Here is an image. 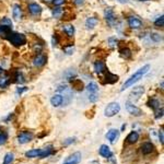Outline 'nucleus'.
Listing matches in <instances>:
<instances>
[{
    "mask_svg": "<svg viewBox=\"0 0 164 164\" xmlns=\"http://www.w3.org/2000/svg\"><path fill=\"white\" fill-rule=\"evenodd\" d=\"M149 70H150V65L143 66L142 68H140L139 70H137V71L135 72V73L132 74L131 77H129V79H127V80H126L125 83L122 84L120 91L122 92V91H125L126 89L130 88V86H132L134 84H136L138 81H140V79H142V77L144 76V74L148 73Z\"/></svg>",
    "mask_w": 164,
    "mask_h": 164,
    "instance_id": "nucleus-1",
    "label": "nucleus"
},
{
    "mask_svg": "<svg viewBox=\"0 0 164 164\" xmlns=\"http://www.w3.org/2000/svg\"><path fill=\"white\" fill-rule=\"evenodd\" d=\"M7 39L14 46H22V45H24L26 43L25 35L21 34V33L10 32L7 35Z\"/></svg>",
    "mask_w": 164,
    "mask_h": 164,
    "instance_id": "nucleus-2",
    "label": "nucleus"
},
{
    "mask_svg": "<svg viewBox=\"0 0 164 164\" xmlns=\"http://www.w3.org/2000/svg\"><path fill=\"white\" fill-rule=\"evenodd\" d=\"M120 112V105L119 103L117 102H112L105 107V111H104V115L106 117H113V116L117 115L118 113Z\"/></svg>",
    "mask_w": 164,
    "mask_h": 164,
    "instance_id": "nucleus-3",
    "label": "nucleus"
},
{
    "mask_svg": "<svg viewBox=\"0 0 164 164\" xmlns=\"http://www.w3.org/2000/svg\"><path fill=\"white\" fill-rule=\"evenodd\" d=\"M143 93H144V88L143 86H135L129 93V101L131 103H135L138 100H140V97L142 96Z\"/></svg>",
    "mask_w": 164,
    "mask_h": 164,
    "instance_id": "nucleus-4",
    "label": "nucleus"
},
{
    "mask_svg": "<svg viewBox=\"0 0 164 164\" xmlns=\"http://www.w3.org/2000/svg\"><path fill=\"white\" fill-rule=\"evenodd\" d=\"M126 109H127V112L130 114V115L136 116V117H139V116L143 115L142 109H139V107H137L136 105H135L134 103H131L130 101L126 102Z\"/></svg>",
    "mask_w": 164,
    "mask_h": 164,
    "instance_id": "nucleus-5",
    "label": "nucleus"
},
{
    "mask_svg": "<svg viewBox=\"0 0 164 164\" xmlns=\"http://www.w3.org/2000/svg\"><path fill=\"white\" fill-rule=\"evenodd\" d=\"M33 134L29 131H22L18 135V142L20 144H25V143H29L31 140L33 139Z\"/></svg>",
    "mask_w": 164,
    "mask_h": 164,
    "instance_id": "nucleus-6",
    "label": "nucleus"
},
{
    "mask_svg": "<svg viewBox=\"0 0 164 164\" xmlns=\"http://www.w3.org/2000/svg\"><path fill=\"white\" fill-rule=\"evenodd\" d=\"M81 160H82L81 152H74L71 155H69L63 164H79L81 162Z\"/></svg>",
    "mask_w": 164,
    "mask_h": 164,
    "instance_id": "nucleus-7",
    "label": "nucleus"
},
{
    "mask_svg": "<svg viewBox=\"0 0 164 164\" xmlns=\"http://www.w3.org/2000/svg\"><path fill=\"white\" fill-rule=\"evenodd\" d=\"M99 154L104 159H112L113 157V152H112L111 148L107 144H102L99 149Z\"/></svg>",
    "mask_w": 164,
    "mask_h": 164,
    "instance_id": "nucleus-8",
    "label": "nucleus"
},
{
    "mask_svg": "<svg viewBox=\"0 0 164 164\" xmlns=\"http://www.w3.org/2000/svg\"><path fill=\"white\" fill-rule=\"evenodd\" d=\"M140 150L143 155H149L155 150V147L152 142H149L148 141V142H144L142 146L140 147Z\"/></svg>",
    "mask_w": 164,
    "mask_h": 164,
    "instance_id": "nucleus-9",
    "label": "nucleus"
},
{
    "mask_svg": "<svg viewBox=\"0 0 164 164\" xmlns=\"http://www.w3.org/2000/svg\"><path fill=\"white\" fill-rule=\"evenodd\" d=\"M119 135H120V131L118 129H111L107 131V134L105 135V137H106L107 140H109V142L111 143H115L116 141L118 140V138H119Z\"/></svg>",
    "mask_w": 164,
    "mask_h": 164,
    "instance_id": "nucleus-10",
    "label": "nucleus"
},
{
    "mask_svg": "<svg viewBox=\"0 0 164 164\" xmlns=\"http://www.w3.org/2000/svg\"><path fill=\"white\" fill-rule=\"evenodd\" d=\"M55 154V149L53 146H47L45 148L41 149V154H39V159H44V157H48L51 155Z\"/></svg>",
    "mask_w": 164,
    "mask_h": 164,
    "instance_id": "nucleus-11",
    "label": "nucleus"
},
{
    "mask_svg": "<svg viewBox=\"0 0 164 164\" xmlns=\"http://www.w3.org/2000/svg\"><path fill=\"white\" fill-rule=\"evenodd\" d=\"M128 25L131 29H134V30H138V29H140L142 26V22L136 16H129L128 18Z\"/></svg>",
    "mask_w": 164,
    "mask_h": 164,
    "instance_id": "nucleus-12",
    "label": "nucleus"
},
{
    "mask_svg": "<svg viewBox=\"0 0 164 164\" xmlns=\"http://www.w3.org/2000/svg\"><path fill=\"white\" fill-rule=\"evenodd\" d=\"M46 61H47L46 56L37 55L36 57L34 58V60H33V65H34L35 67H43V66L46 64Z\"/></svg>",
    "mask_w": 164,
    "mask_h": 164,
    "instance_id": "nucleus-13",
    "label": "nucleus"
},
{
    "mask_svg": "<svg viewBox=\"0 0 164 164\" xmlns=\"http://www.w3.org/2000/svg\"><path fill=\"white\" fill-rule=\"evenodd\" d=\"M63 102H64V96L61 94H55L51 99V103L54 107H59L60 105L63 104Z\"/></svg>",
    "mask_w": 164,
    "mask_h": 164,
    "instance_id": "nucleus-14",
    "label": "nucleus"
},
{
    "mask_svg": "<svg viewBox=\"0 0 164 164\" xmlns=\"http://www.w3.org/2000/svg\"><path fill=\"white\" fill-rule=\"evenodd\" d=\"M139 140V134L137 131H131L127 137H126V142L129 143V144H134L137 141Z\"/></svg>",
    "mask_w": 164,
    "mask_h": 164,
    "instance_id": "nucleus-15",
    "label": "nucleus"
},
{
    "mask_svg": "<svg viewBox=\"0 0 164 164\" xmlns=\"http://www.w3.org/2000/svg\"><path fill=\"white\" fill-rule=\"evenodd\" d=\"M12 14H13L14 20L19 21L22 19V9L20 5H14L13 6V10H12Z\"/></svg>",
    "mask_w": 164,
    "mask_h": 164,
    "instance_id": "nucleus-16",
    "label": "nucleus"
},
{
    "mask_svg": "<svg viewBox=\"0 0 164 164\" xmlns=\"http://www.w3.org/2000/svg\"><path fill=\"white\" fill-rule=\"evenodd\" d=\"M29 11L33 16H37V14H39L42 12V7L39 5H37V3H30L29 5Z\"/></svg>",
    "mask_w": 164,
    "mask_h": 164,
    "instance_id": "nucleus-17",
    "label": "nucleus"
},
{
    "mask_svg": "<svg viewBox=\"0 0 164 164\" xmlns=\"http://www.w3.org/2000/svg\"><path fill=\"white\" fill-rule=\"evenodd\" d=\"M97 23H99V20H97V18H95V16H90V18L86 19V26L88 29H90V30H92V29H94L95 26L97 25Z\"/></svg>",
    "mask_w": 164,
    "mask_h": 164,
    "instance_id": "nucleus-18",
    "label": "nucleus"
},
{
    "mask_svg": "<svg viewBox=\"0 0 164 164\" xmlns=\"http://www.w3.org/2000/svg\"><path fill=\"white\" fill-rule=\"evenodd\" d=\"M94 70L97 74H101L106 71V66H105V64L103 61H96L94 64Z\"/></svg>",
    "mask_w": 164,
    "mask_h": 164,
    "instance_id": "nucleus-19",
    "label": "nucleus"
},
{
    "mask_svg": "<svg viewBox=\"0 0 164 164\" xmlns=\"http://www.w3.org/2000/svg\"><path fill=\"white\" fill-rule=\"evenodd\" d=\"M41 154V149H31V150L26 151L25 157L29 159H35V157H38Z\"/></svg>",
    "mask_w": 164,
    "mask_h": 164,
    "instance_id": "nucleus-20",
    "label": "nucleus"
},
{
    "mask_svg": "<svg viewBox=\"0 0 164 164\" xmlns=\"http://www.w3.org/2000/svg\"><path fill=\"white\" fill-rule=\"evenodd\" d=\"M104 16H105V20L109 23H113L115 21V13L112 9H106L104 12Z\"/></svg>",
    "mask_w": 164,
    "mask_h": 164,
    "instance_id": "nucleus-21",
    "label": "nucleus"
},
{
    "mask_svg": "<svg viewBox=\"0 0 164 164\" xmlns=\"http://www.w3.org/2000/svg\"><path fill=\"white\" fill-rule=\"evenodd\" d=\"M63 31L66 33V35L69 37H72L74 34V26L71 25V24H66V25L63 26Z\"/></svg>",
    "mask_w": 164,
    "mask_h": 164,
    "instance_id": "nucleus-22",
    "label": "nucleus"
},
{
    "mask_svg": "<svg viewBox=\"0 0 164 164\" xmlns=\"http://www.w3.org/2000/svg\"><path fill=\"white\" fill-rule=\"evenodd\" d=\"M147 105L149 107H151L153 111H157V109H160V101L157 99H150L148 103H147Z\"/></svg>",
    "mask_w": 164,
    "mask_h": 164,
    "instance_id": "nucleus-23",
    "label": "nucleus"
},
{
    "mask_svg": "<svg viewBox=\"0 0 164 164\" xmlns=\"http://www.w3.org/2000/svg\"><path fill=\"white\" fill-rule=\"evenodd\" d=\"M10 84V78L8 76H3L0 78V89H6Z\"/></svg>",
    "mask_w": 164,
    "mask_h": 164,
    "instance_id": "nucleus-24",
    "label": "nucleus"
},
{
    "mask_svg": "<svg viewBox=\"0 0 164 164\" xmlns=\"http://www.w3.org/2000/svg\"><path fill=\"white\" fill-rule=\"evenodd\" d=\"M116 81H118V76H116V74H113L111 73V72L107 71L106 73V82L107 83H115Z\"/></svg>",
    "mask_w": 164,
    "mask_h": 164,
    "instance_id": "nucleus-25",
    "label": "nucleus"
},
{
    "mask_svg": "<svg viewBox=\"0 0 164 164\" xmlns=\"http://www.w3.org/2000/svg\"><path fill=\"white\" fill-rule=\"evenodd\" d=\"M14 161V154L12 152H8L3 157V163L2 164H12Z\"/></svg>",
    "mask_w": 164,
    "mask_h": 164,
    "instance_id": "nucleus-26",
    "label": "nucleus"
},
{
    "mask_svg": "<svg viewBox=\"0 0 164 164\" xmlns=\"http://www.w3.org/2000/svg\"><path fill=\"white\" fill-rule=\"evenodd\" d=\"M86 90L89 93H96L99 91V86L95 82H90V83L86 86Z\"/></svg>",
    "mask_w": 164,
    "mask_h": 164,
    "instance_id": "nucleus-27",
    "label": "nucleus"
},
{
    "mask_svg": "<svg viewBox=\"0 0 164 164\" xmlns=\"http://www.w3.org/2000/svg\"><path fill=\"white\" fill-rule=\"evenodd\" d=\"M150 37L153 42H155V43H160L163 41V36H162L161 34H159V33H151Z\"/></svg>",
    "mask_w": 164,
    "mask_h": 164,
    "instance_id": "nucleus-28",
    "label": "nucleus"
},
{
    "mask_svg": "<svg viewBox=\"0 0 164 164\" xmlns=\"http://www.w3.org/2000/svg\"><path fill=\"white\" fill-rule=\"evenodd\" d=\"M8 138H9V136H8V132L6 131H1L0 132V146H3V144H6L8 141Z\"/></svg>",
    "mask_w": 164,
    "mask_h": 164,
    "instance_id": "nucleus-29",
    "label": "nucleus"
},
{
    "mask_svg": "<svg viewBox=\"0 0 164 164\" xmlns=\"http://www.w3.org/2000/svg\"><path fill=\"white\" fill-rule=\"evenodd\" d=\"M120 55L122 56V57L125 58V59H128V58L131 57V51H130L129 48H122L119 51Z\"/></svg>",
    "mask_w": 164,
    "mask_h": 164,
    "instance_id": "nucleus-30",
    "label": "nucleus"
},
{
    "mask_svg": "<svg viewBox=\"0 0 164 164\" xmlns=\"http://www.w3.org/2000/svg\"><path fill=\"white\" fill-rule=\"evenodd\" d=\"M154 25L157 28H163L164 26V16H161L160 18H157V20L154 21Z\"/></svg>",
    "mask_w": 164,
    "mask_h": 164,
    "instance_id": "nucleus-31",
    "label": "nucleus"
},
{
    "mask_svg": "<svg viewBox=\"0 0 164 164\" xmlns=\"http://www.w3.org/2000/svg\"><path fill=\"white\" fill-rule=\"evenodd\" d=\"M10 32H11V28H9V26H6V25L0 26V33H2V34L6 35V36H7Z\"/></svg>",
    "mask_w": 164,
    "mask_h": 164,
    "instance_id": "nucleus-32",
    "label": "nucleus"
},
{
    "mask_svg": "<svg viewBox=\"0 0 164 164\" xmlns=\"http://www.w3.org/2000/svg\"><path fill=\"white\" fill-rule=\"evenodd\" d=\"M1 25H6V26H9V28H12V22L9 18H3L1 20Z\"/></svg>",
    "mask_w": 164,
    "mask_h": 164,
    "instance_id": "nucleus-33",
    "label": "nucleus"
},
{
    "mask_svg": "<svg viewBox=\"0 0 164 164\" xmlns=\"http://www.w3.org/2000/svg\"><path fill=\"white\" fill-rule=\"evenodd\" d=\"M107 42H109V46H111V47H114V46H116V45H117L118 39L116 38V37H109V38L107 39Z\"/></svg>",
    "mask_w": 164,
    "mask_h": 164,
    "instance_id": "nucleus-34",
    "label": "nucleus"
},
{
    "mask_svg": "<svg viewBox=\"0 0 164 164\" xmlns=\"http://www.w3.org/2000/svg\"><path fill=\"white\" fill-rule=\"evenodd\" d=\"M154 117L157 118V119H160V118L163 117V107H161V109H157V111H155Z\"/></svg>",
    "mask_w": 164,
    "mask_h": 164,
    "instance_id": "nucleus-35",
    "label": "nucleus"
},
{
    "mask_svg": "<svg viewBox=\"0 0 164 164\" xmlns=\"http://www.w3.org/2000/svg\"><path fill=\"white\" fill-rule=\"evenodd\" d=\"M16 82H19V83H23V82H24V77H23V74H22L21 72H18V73H16Z\"/></svg>",
    "mask_w": 164,
    "mask_h": 164,
    "instance_id": "nucleus-36",
    "label": "nucleus"
},
{
    "mask_svg": "<svg viewBox=\"0 0 164 164\" xmlns=\"http://www.w3.org/2000/svg\"><path fill=\"white\" fill-rule=\"evenodd\" d=\"M89 100H90V102H96L97 100H99V96L96 95V93H90V96H89Z\"/></svg>",
    "mask_w": 164,
    "mask_h": 164,
    "instance_id": "nucleus-37",
    "label": "nucleus"
},
{
    "mask_svg": "<svg viewBox=\"0 0 164 164\" xmlns=\"http://www.w3.org/2000/svg\"><path fill=\"white\" fill-rule=\"evenodd\" d=\"M61 13H63V10L60 9V8H56V9H54V11H53V14L55 18H58Z\"/></svg>",
    "mask_w": 164,
    "mask_h": 164,
    "instance_id": "nucleus-38",
    "label": "nucleus"
},
{
    "mask_svg": "<svg viewBox=\"0 0 164 164\" xmlns=\"http://www.w3.org/2000/svg\"><path fill=\"white\" fill-rule=\"evenodd\" d=\"M74 141H76V138H68L64 141V144H65V146H70V144L74 143Z\"/></svg>",
    "mask_w": 164,
    "mask_h": 164,
    "instance_id": "nucleus-39",
    "label": "nucleus"
},
{
    "mask_svg": "<svg viewBox=\"0 0 164 164\" xmlns=\"http://www.w3.org/2000/svg\"><path fill=\"white\" fill-rule=\"evenodd\" d=\"M159 140H160V142H161V144H163V142H164L163 129H160V130H159Z\"/></svg>",
    "mask_w": 164,
    "mask_h": 164,
    "instance_id": "nucleus-40",
    "label": "nucleus"
},
{
    "mask_svg": "<svg viewBox=\"0 0 164 164\" xmlns=\"http://www.w3.org/2000/svg\"><path fill=\"white\" fill-rule=\"evenodd\" d=\"M64 51H65V53L67 54V55H71V54L73 53V47H72V46H70V47H66V48L64 49Z\"/></svg>",
    "mask_w": 164,
    "mask_h": 164,
    "instance_id": "nucleus-41",
    "label": "nucleus"
},
{
    "mask_svg": "<svg viewBox=\"0 0 164 164\" xmlns=\"http://www.w3.org/2000/svg\"><path fill=\"white\" fill-rule=\"evenodd\" d=\"M26 90H28V88H26V86H22V88H18V89H16V94H22V93L25 92Z\"/></svg>",
    "mask_w": 164,
    "mask_h": 164,
    "instance_id": "nucleus-42",
    "label": "nucleus"
},
{
    "mask_svg": "<svg viewBox=\"0 0 164 164\" xmlns=\"http://www.w3.org/2000/svg\"><path fill=\"white\" fill-rule=\"evenodd\" d=\"M65 1H66V0H53V2H54V5H55V6L64 5V3H65Z\"/></svg>",
    "mask_w": 164,
    "mask_h": 164,
    "instance_id": "nucleus-43",
    "label": "nucleus"
},
{
    "mask_svg": "<svg viewBox=\"0 0 164 164\" xmlns=\"http://www.w3.org/2000/svg\"><path fill=\"white\" fill-rule=\"evenodd\" d=\"M51 43H53L54 46H56V45L58 44V37H57V35H53V37H51Z\"/></svg>",
    "mask_w": 164,
    "mask_h": 164,
    "instance_id": "nucleus-44",
    "label": "nucleus"
},
{
    "mask_svg": "<svg viewBox=\"0 0 164 164\" xmlns=\"http://www.w3.org/2000/svg\"><path fill=\"white\" fill-rule=\"evenodd\" d=\"M73 2H74V5H77V6H81L84 3V0H73Z\"/></svg>",
    "mask_w": 164,
    "mask_h": 164,
    "instance_id": "nucleus-45",
    "label": "nucleus"
},
{
    "mask_svg": "<svg viewBox=\"0 0 164 164\" xmlns=\"http://www.w3.org/2000/svg\"><path fill=\"white\" fill-rule=\"evenodd\" d=\"M2 72H3V68L0 66V73H2Z\"/></svg>",
    "mask_w": 164,
    "mask_h": 164,
    "instance_id": "nucleus-46",
    "label": "nucleus"
},
{
    "mask_svg": "<svg viewBox=\"0 0 164 164\" xmlns=\"http://www.w3.org/2000/svg\"><path fill=\"white\" fill-rule=\"evenodd\" d=\"M119 1H120V2H127L128 0H119Z\"/></svg>",
    "mask_w": 164,
    "mask_h": 164,
    "instance_id": "nucleus-47",
    "label": "nucleus"
},
{
    "mask_svg": "<svg viewBox=\"0 0 164 164\" xmlns=\"http://www.w3.org/2000/svg\"><path fill=\"white\" fill-rule=\"evenodd\" d=\"M125 128H126V125H122V130H124Z\"/></svg>",
    "mask_w": 164,
    "mask_h": 164,
    "instance_id": "nucleus-48",
    "label": "nucleus"
},
{
    "mask_svg": "<svg viewBox=\"0 0 164 164\" xmlns=\"http://www.w3.org/2000/svg\"><path fill=\"white\" fill-rule=\"evenodd\" d=\"M45 2H51V1H53V0H44Z\"/></svg>",
    "mask_w": 164,
    "mask_h": 164,
    "instance_id": "nucleus-49",
    "label": "nucleus"
},
{
    "mask_svg": "<svg viewBox=\"0 0 164 164\" xmlns=\"http://www.w3.org/2000/svg\"><path fill=\"white\" fill-rule=\"evenodd\" d=\"M140 1H147V0H140Z\"/></svg>",
    "mask_w": 164,
    "mask_h": 164,
    "instance_id": "nucleus-50",
    "label": "nucleus"
}]
</instances>
